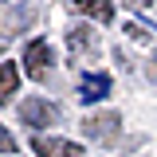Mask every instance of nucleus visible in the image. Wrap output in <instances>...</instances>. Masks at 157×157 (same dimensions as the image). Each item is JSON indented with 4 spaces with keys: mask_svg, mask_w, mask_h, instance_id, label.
<instances>
[{
    "mask_svg": "<svg viewBox=\"0 0 157 157\" xmlns=\"http://www.w3.org/2000/svg\"><path fill=\"white\" fill-rule=\"evenodd\" d=\"M118 130H122V114H114V110H98V114L82 118V134L90 141H98V145H114Z\"/></svg>",
    "mask_w": 157,
    "mask_h": 157,
    "instance_id": "f257e3e1",
    "label": "nucleus"
},
{
    "mask_svg": "<svg viewBox=\"0 0 157 157\" xmlns=\"http://www.w3.org/2000/svg\"><path fill=\"white\" fill-rule=\"evenodd\" d=\"M51 63H55V51H51L47 39H32L24 47V71L36 78V82H43V78L51 75Z\"/></svg>",
    "mask_w": 157,
    "mask_h": 157,
    "instance_id": "f03ea898",
    "label": "nucleus"
},
{
    "mask_svg": "<svg viewBox=\"0 0 157 157\" xmlns=\"http://www.w3.org/2000/svg\"><path fill=\"white\" fill-rule=\"evenodd\" d=\"M20 122H24L28 130H43V126H55V122H59V106L43 102V98H28V102H20Z\"/></svg>",
    "mask_w": 157,
    "mask_h": 157,
    "instance_id": "7ed1b4c3",
    "label": "nucleus"
},
{
    "mask_svg": "<svg viewBox=\"0 0 157 157\" xmlns=\"http://www.w3.org/2000/svg\"><path fill=\"white\" fill-rule=\"evenodd\" d=\"M32 153L36 157H82V145L78 141H67V137H32Z\"/></svg>",
    "mask_w": 157,
    "mask_h": 157,
    "instance_id": "20e7f679",
    "label": "nucleus"
},
{
    "mask_svg": "<svg viewBox=\"0 0 157 157\" xmlns=\"http://www.w3.org/2000/svg\"><path fill=\"white\" fill-rule=\"evenodd\" d=\"M36 24V8L32 4H8V8H0V32L4 36H16L24 28H32Z\"/></svg>",
    "mask_w": 157,
    "mask_h": 157,
    "instance_id": "39448f33",
    "label": "nucleus"
},
{
    "mask_svg": "<svg viewBox=\"0 0 157 157\" xmlns=\"http://www.w3.org/2000/svg\"><path fill=\"white\" fill-rule=\"evenodd\" d=\"M110 94V75L106 71H98V75H82V82H78V102H102V98Z\"/></svg>",
    "mask_w": 157,
    "mask_h": 157,
    "instance_id": "423d86ee",
    "label": "nucleus"
},
{
    "mask_svg": "<svg viewBox=\"0 0 157 157\" xmlns=\"http://www.w3.org/2000/svg\"><path fill=\"white\" fill-rule=\"evenodd\" d=\"M67 47H71V55H86V59H94V55H98V32H94V28H71Z\"/></svg>",
    "mask_w": 157,
    "mask_h": 157,
    "instance_id": "0eeeda50",
    "label": "nucleus"
},
{
    "mask_svg": "<svg viewBox=\"0 0 157 157\" xmlns=\"http://www.w3.org/2000/svg\"><path fill=\"white\" fill-rule=\"evenodd\" d=\"M16 86H20V71H16V63H0V106H4V102H12Z\"/></svg>",
    "mask_w": 157,
    "mask_h": 157,
    "instance_id": "6e6552de",
    "label": "nucleus"
},
{
    "mask_svg": "<svg viewBox=\"0 0 157 157\" xmlns=\"http://www.w3.org/2000/svg\"><path fill=\"white\" fill-rule=\"evenodd\" d=\"M75 12L98 20V24H110V20H114V4H75Z\"/></svg>",
    "mask_w": 157,
    "mask_h": 157,
    "instance_id": "1a4fd4ad",
    "label": "nucleus"
},
{
    "mask_svg": "<svg viewBox=\"0 0 157 157\" xmlns=\"http://www.w3.org/2000/svg\"><path fill=\"white\" fill-rule=\"evenodd\" d=\"M126 36L134 39V43H141V47H153V36H149L145 24H126Z\"/></svg>",
    "mask_w": 157,
    "mask_h": 157,
    "instance_id": "9d476101",
    "label": "nucleus"
},
{
    "mask_svg": "<svg viewBox=\"0 0 157 157\" xmlns=\"http://www.w3.org/2000/svg\"><path fill=\"white\" fill-rule=\"evenodd\" d=\"M0 153H4V157H12V153H16V137L8 134L4 126H0Z\"/></svg>",
    "mask_w": 157,
    "mask_h": 157,
    "instance_id": "9b49d317",
    "label": "nucleus"
}]
</instances>
